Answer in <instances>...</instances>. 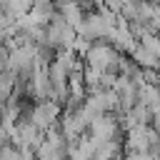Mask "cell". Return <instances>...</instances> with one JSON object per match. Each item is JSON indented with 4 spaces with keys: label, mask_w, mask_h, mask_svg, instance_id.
<instances>
[{
    "label": "cell",
    "mask_w": 160,
    "mask_h": 160,
    "mask_svg": "<svg viewBox=\"0 0 160 160\" xmlns=\"http://www.w3.org/2000/svg\"><path fill=\"white\" fill-rule=\"evenodd\" d=\"M0 160H20V148L12 145V142L2 145L0 148Z\"/></svg>",
    "instance_id": "obj_7"
},
{
    "label": "cell",
    "mask_w": 160,
    "mask_h": 160,
    "mask_svg": "<svg viewBox=\"0 0 160 160\" xmlns=\"http://www.w3.org/2000/svg\"><path fill=\"white\" fill-rule=\"evenodd\" d=\"M155 118H158V120H160V110H158V112H155Z\"/></svg>",
    "instance_id": "obj_11"
},
{
    "label": "cell",
    "mask_w": 160,
    "mask_h": 160,
    "mask_svg": "<svg viewBox=\"0 0 160 160\" xmlns=\"http://www.w3.org/2000/svg\"><path fill=\"white\" fill-rule=\"evenodd\" d=\"M60 115H62V105L55 102V100H38L32 108H30V120L40 128V130H50L60 122Z\"/></svg>",
    "instance_id": "obj_2"
},
{
    "label": "cell",
    "mask_w": 160,
    "mask_h": 160,
    "mask_svg": "<svg viewBox=\"0 0 160 160\" xmlns=\"http://www.w3.org/2000/svg\"><path fill=\"white\" fill-rule=\"evenodd\" d=\"M130 58H132V62H135L140 70H160V60H158V58H155L142 42H138V45L132 48Z\"/></svg>",
    "instance_id": "obj_4"
},
{
    "label": "cell",
    "mask_w": 160,
    "mask_h": 160,
    "mask_svg": "<svg viewBox=\"0 0 160 160\" xmlns=\"http://www.w3.org/2000/svg\"><path fill=\"white\" fill-rule=\"evenodd\" d=\"M138 102H142L145 108H150L152 112L160 110V85H140L138 90Z\"/></svg>",
    "instance_id": "obj_5"
},
{
    "label": "cell",
    "mask_w": 160,
    "mask_h": 160,
    "mask_svg": "<svg viewBox=\"0 0 160 160\" xmlns=\"http://www.w3.org/2000/svg\"><path fill=\"white\" fill-rule=\"evenodd\" d=\"M142 45L160 60V35H145V38H142Z\"/></svg>",
    "instance_id": "obj_8"
},
{
    "label": "cell",
    "mask_w": 160,
    "mask_h": 160,
    "mask_svg": "<svg viewBox=\"0 0 160 160\" xmlns=\"http://www.w3.org/2000/svg\"><path fill=\"white\" fill-rule=\"evenodd\" d=\"M112 160H125V155H115V158H112Z\"/></svg>",
    "instance_id": "obj_10"
},
{
    "label": "cell",
    "mask_w": 160,
    "mask_h": 160,
    "mask_svg": "<svg viewBox=\"0 0 160 160\" xmlns=\"http://www.w3.org/2000/svg\"><path fill=\"white\" fill-rule=\"evenodd\" d=\"M122 5H125V0H102V8H108L112 15H120L122 12Z\"/></svg>",
    "instance_id": "obj_9"
},
{
    "label": "cell",
    "mask_w": 160,
    "mask_h": 160,
    "mask_svg": "<svg viewBox=\"0 0 160 160\" xmlns=\"http://www.w3.org/2000/svg\"><path fill=\"white\" fill-rule=\"evenodd\" d=\"M55 5H58L60 18H62L70 28H75V30H80V28H82V22H85L88 12L80 8V2H78V0H65V2H55Z\"/></svg>",
    "instance_id": "obj_3"
},
{
    "label": "cell",
    "mask_w": 160,
    "mask_h": 160,
    "mask_svg": "<svg viewBox=\"0 0 160 160\" xmlns=\"http://www.w3.org/2000/svg\"><path fill=\"white\" fill-rule=\"evenodd\" d=\"M75 38H78V30L70 28V25L60 18V12H55L52 20L45 25V45H50L55 52H58V50H72Z\"/></svg>",
    "instance_id": "obj_1"
},
{
    "label": "cell",
    "mask_w": 160,
    "mask_h": 160,
    "mask_svg": "<svg viewBox=\"0 0 160 160\" xmlns=\"http://www.w3.org/2000/svg\"><path fill=\"white\" fill-rule=\"evenodd\" d=\"M115 155H120V140H102L98 142L92 160H112Z\"/></svg>",
    "instance_id": "obj_6"
}]
</instances>
